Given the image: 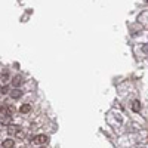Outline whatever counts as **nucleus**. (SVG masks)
<instances>
[{"label": "nucleus", "mask_w": 148, "mask_h": 148, "mask_svg": "<svg viewBox=\"0 0 148 148\" xmlns=\"http://www.w3.org/2000/svg\"><path fill=\"white\" fill-rule=\"evenodd\" d=\"M30 110H31V105H30V104H24V105H21V108H19V111H21L22 114L30 113Z\"/></svg>", "instance_id": "nucleus-6"}, {"label": "nucleus", "mask_w": 148, "mask_h": 148, "mask_svg": "<svg viewBox=\"0 0 148 148\" xmlns=\"http://www.w3.org/2000/svg\"><path fill=\"white\" fill-rule=\"evenodd\" d=\"M21 95H22V92H21L19 89H15V90L10 92V98H14V99H18V98H21Z\"/></svg>", "instance_id": "nucleus-8"}, {"label": "nucleus", "mask_w": 148, "mask_h": 148, "mask_svg": "<svg viewBox=\"0 0 148 148\" xmlns=\"http://www.w3.org/2000/svg\"><path fill=\"white\" fill-rule=\"evenodd\" d=\"M142 51H144V52H145V53H148V45H147V46H144V47H142Z\"/></svg>", "instance_id": "nucleus-12"}, {"label": "nucleus", "mask_w": 148, "mask_h": 148, "mask_svg": "<svg viewBox=\"0 0 148 148\" xmlns=\"http://www.w3.org/2000/svg\"><path fill=\"white\" fill-rule=\"evenodd\" d=\"M22 83H24V77H22V76H19V74H18V76H15V77H14V80H12V84H14L15 88L21 86Z\"/></svg>", "instance_id": "nucleus-5"}, {"label": "nucleus", "mask_w": 148, "mask_h": 148, "mask_svg": "<svg viewBox=\"0 0 148 148\" xmlns=\"http://www.w3.org/2000/svg\"><path fill=\"white\" fill-rule=\"evenodd\" d=\"M8 133L9 135H14V136H16V138H24V133H22V130L18 126H9Z\"/></svg>", "instance_id": "nucleus-1"}, {"label": "nucleus", "mask_w": 148, "mask_h": 148, "mask_svg": "<svg viewBox=\"0 0 148 148\" xmlns=\"http://www.w3.org/2000/svg\"><path fill=\"white\" fill-rule=\"evenodd\" d=\"M0 79H2V82L6 83V82L9 80V73H8V71H3V73H2V76H0Z\"/></svg>", "instance_id": "nucleus-10"}, {"label": "nucleus", "mask_w": 148, "mask_h": 148, "mask_svg": "<svg viewBox=\"0 0 148 148\" xmlns=\"http://www.w3.org/2000/svg\"><path fill=\"white\" fill-rule=\"evenodd\" d=\"M0 113H2V114H9V116H12V113H14V107H9V105L3 104V105H0Z\"/></svg>", "instance_id": "nucleus-3"}, {"label": "nucleus", "mask_w": 148, "mask_h": 148, "mask_svg": "<svg viewBox=\"0 0 148 148\" xmlns=\"http://www.w3.org/2000/svg\"><path fill=\"white\" fill-rule=\"evenodd\" d=\"M33 141H34V144H37V145H45V144L49 142V136H47V135H37Z\"/></svg>", "instance_id": "nucleus-2"}, {"label": "nucleus", "mask_w": 148, "mask_h": 148, "mask_svg": "<svg viewBox=\"0 0 148 148\" xmlns=\"http://www.w3.org/2000/svg\"><path fill=\"white\" fill-rule=\"evenodd\" d=\"M9 92V88H8V86H3V88H2V93H8Z\"/></svg>", "instance_id": "nucleus-11"}, {"label": "nucleus", "mask_w": 148, "mask_h": 148, "mask_svg": "<svg viewBox=\"0 0 148 148\" xmlns=\"http://www.w3.org/2000/svg\"><path fill=\"white\" fill-rule=\"evenodd\" d=\"M145 2H147V3H148V0H145Z\"/></svg>", "instance_id": "nucleus-13"}, {"label": "nucleus", "mask_w": 148, "mask_h": 148, "mask_svg": "<svg viewBox=\"0 0 148 148\" xmlns=\"http://www.w3.org/2000/svg\"><path fill=\"white\" fill-rule=\"evenodd\" d=\"M132 110L135 111V113H139L141 111V102L139 101H133L132 102Z\"/></svg>", "instance_id": "nucleus-7"}, {"label": "nucleus", "mask_w": 148, "mask_h": 148, "mask_svg": "<svg viewBox=\"0 0 148 148\" xmlns=\"http://www.w3.org/2000/svg\"><path fill=\"white\" fill-rule=\"evenodd\" d=\"M0 123H2V125L9 126L10 123H12V116H9V114H2V116H0Z\"/></svg>", "instance_id": "nucleus-4"}, {"label": "nucleus", "mask_w": 148, "mask_h": 148, "mask_svg": "<svg viewBox=\"0 0 148 148\" xmlns=\"http://www.w3.org/2000/svg\"><path fill=\"white\" fill-rule=\"evenodd\" d=\"M14 145H15L14 139H6V141H3V148H14Z\"/></svg>", "instance_id": "nucleus-9"}]
</instances>
